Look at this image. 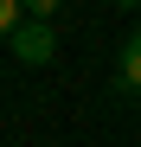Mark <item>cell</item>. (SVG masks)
Listing matches in <instances>:
<instances>
[{"label": "cell", "mask_w": 141, "mask_h": 147, "mask_svg": "<svg viewBox=\"0 0 141 147\" xmlns=\"http://www.w3.org/2000/svg\"><path fill=\"white\" fill-rule=\"evenodd\" d=\"M64 0H26V19H58Z\"/></svg>", "instance_id": "cell-4"}, {"label": "cell", "mask_w": 141, "mask_h": 147, "mask_svg": "<svg viewBox=\"0 0 141 147\" xmlns=\"http://www.w3.org/2000/svg\"><path fill=\"white\" fill-rule=\"evenodd\" d=\"M7 51H13L19 64H52V51H58V26H52V19H26V26L7 38Z\"/></svg>", "instance_id": "cell-1"}, {"label": "cell", "mask_w": 141, "mask_h": 147, "mask_svg": "<svg viewBox=\"0 0 141 147\" xmlns=\"http://www.w3.org/2000/svg\"><path fill=\"white\" fill-rule=\"evenodd\" d=\"M115 83H122V96H141V26L122 38V58H115Z\"/></svg>", "instance_id": "cell-2"}, {"label": "cell", "mask_w": 141, "mask_h": 147, "mask_svg": "<svg viewBox=\"0 0 141 147\" xmlns=\"http://www.w3.org/2000/svg\"><path fill=\"white\" fill-rule=\"evenodd\" d=\"M115 7H141V0H115Z\"/></svg>", "instance_id": "cell-5"}, {"label": "cell", "mask_w": 141, "mask_h": 147, "mask_svg": "<svg viewBox=\"0 0 141 147\" xmlns=\"http://www.w3.org/2000/svg\"><path fill=\"white\" fill-rule=\"evenodd\" d=\"M26 26V0H0V38H13Z\"/></svg>", "instance_id": "cell-3"}]
</instances>
